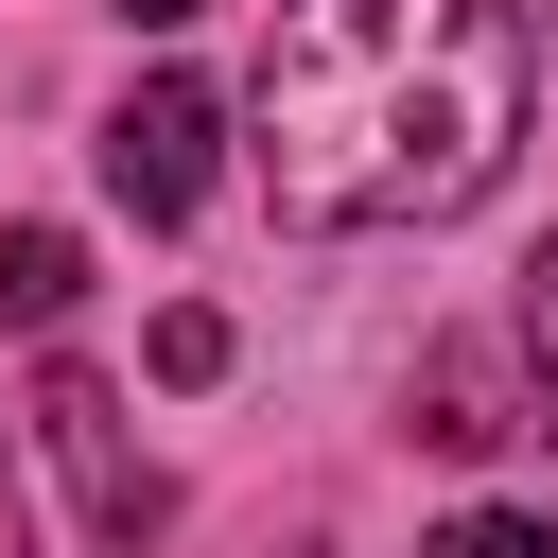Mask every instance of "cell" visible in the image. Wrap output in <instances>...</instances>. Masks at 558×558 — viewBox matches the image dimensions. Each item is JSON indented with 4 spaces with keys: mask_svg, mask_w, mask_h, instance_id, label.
Segmentation results:
<instances>
[{
    "mask_svg": "<svg viewBox=\"0 0 558 558\" xmlns=\"http://www.w3.org/2000/svg\"><path fill=\"white\" fill-rule=\"evenodd\" d=\"M244 122H262L279 227H436L523 140V17L506 0H279Z\"/></svg>",
    "mask_w": 558,
    "mask_h": 558,
    "instance_id": "obj_1",
    "label": "cell"
},
{
    "mask_svg": "<svg viewBox=\"0 0 558 558\" xmlns=\"http://www.w3.org/2000/svg\"><path fill=\"white\" fill-rule=\"evenodd\" d=\"M35 436L70 453V488H87V523H105V558H140V541H157V471L122 453V401H105L87 366H52V384H35Z\"/></svg>",
    "mask_w": 558,
    "mask_h": 558,
    "instance_id": "obj_3",
    "label": "cell"
},
{
    "mask_svg": "<svg viewBox=\"0 0 558 558\" xmlns=\"http://www.w3.org/2000/svg\"><path fill=\"white\" fill-rule=\"evenodd\" d=\"M209 140H227V122H209V87H174V70H157V87H122V105H105V192H122L140 227H192Z\"/></svg>",
    "mask_w": 558,
    "mask_h": 558,
    "instance_id": "obj_2",
    "label": "cell"
},
{
    "mask_svg": "<svg viewBox=\"0 0 558 558\" xmlns=\"http://www.w3.org/2000/svg\"><path fill=\"white\" fill-rule=\"evenodd\" d=\"M0 558H35V506H17V453H0Z\"/></svg>",
    "mask_w": 558,
    "mask_h": 558,
    "instance_id": "obj_9",
    "label": "cell"
},
{
    "mask_svg": "<svg viewBox=\"0 0 558 558\" xmlns=\"http://www.w3.org/2000/svg\"><path fill=\"white\" fill-rule=\"evenodd\" d=\"M418 558H558V523H523V506H471V523H436Z\"/></svg>",
    "mask_w": 558,
    "mask_h": 558,
    "instance_id": "obj_7",
    "label": "cell"
},
{
    "mask_svg": "<svg viewBox=\"0 0 558 558\" xmlns=\"http://www.w3.org/2000/svg\"><path fill=\"white\" fill-rule=\"evenodd\" d=\"M157 384H227V314H209V296L157 314Z\"/></svg>",
    "mask_w": 558,
    "mask_h": 558,
    "instance_id": "obj_6",
    "label": "cell"
},
{
    "mask_svg": "<svg viewBox=\"0 0 558 558\" xmlns=\"http://www.w3.org/2000/svg\"><path fill=\"white\" fill-rule=\"evenodd\" d=\"M122 17H140V35H174V17H192V0H122Z\"/></svg>",
    "mask_w": 558,
    "mask_h": 558,
    "instance_id": "obj_10",
    "label": "cell"
},
{
    "mask_svg": "<svg viewBox=\"0 0 558 558\" xmlns=\"http://www.w3.org/2000/svg\"><path fill=\"white\" fill-rule=\"evenodd\" d=\"M523 366H541V418H523V436H558V244L523 262Z\"/></svg>",
    "mask_w": 558,
    "mask_h": 558,
    "instance_id": "obj_8",
    "label": "cell"
},
{
    "mask_svg": "<svg viewBox=\"0 0 558 558\" xmlns=\"http://www.w3.org/2000/svg\"><path fill=\"white\" fill-rule=\"evenodd\" d=\"M70 296H87V244L70 227H0V331H52Z\"/></svg>",
    "mask_w": 558,
    "mask_h": 558,
    "instance_id": "obj_4",
    "label": "cell"
},
{
    "mask_svg": "<svg viewBox=\"0 0 558 558\" xmlns=\"http://www.w3.org/2000/svg\"><path fill=\"white\" fill-rule=\"evenodd\" d=\"M418 436H436V453H488V436H506V384H488V349H436V366H418Z\"/></svg>",
    "mask_w": 558,
    "mask_h": 558,
    "instance_id": "obj_5",
    "label": "cell"
}]
</instances>
